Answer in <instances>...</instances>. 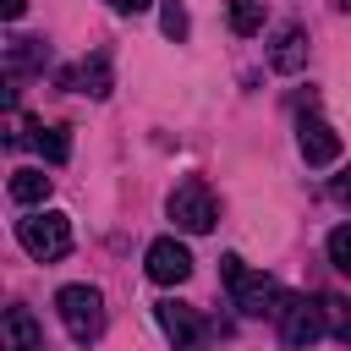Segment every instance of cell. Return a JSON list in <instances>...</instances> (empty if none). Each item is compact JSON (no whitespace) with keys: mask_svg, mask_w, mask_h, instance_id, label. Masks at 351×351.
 I'll list each match as a JSON object with an SVG mask.
<instances>
[{"mask_svg":"<svg viewBox=\"0 0 351 351\" xmlns=\"http://www.w3.org/2000/svg\"><path fill=\"white\" fill-rule=\"evenodd\" d=\"M324 313H329V329L351 340V313H346V302H340V296H324Z\"/></svg>","mask_w":351,"mask_h":351,"instance_id":"cell-17","label":"cell"},{"mask_svg":"<svg viewBox=\"0 0 351 351\" xmlns=\"http://www.w3.org/2000/svg\"><path fill=\"white\" fill-rule=\"evenodd\" d=\"M230 27H236L241 38L263 33V0H230Z\"/></svg>","mask_w":351,"mask_h":351,"instance_id":"cell-14","label":"cell"},{"mask_svg":"<svg viewBox=\"0 0 351 351\" xmlns=\"http://www.w3.org/2000/svg\"><path fill=\"white\" fill-rule=\"evenodd\" d=\"M143 269H148L154 285H181V280H192V252H186L176 236H159V241L148 247Z\"/></svg>","mask_w":351,"mask_h":351,"instance_id":"cell-7","label":"cell"},{"mask_svg":"<svg viewBox=\"0 0 351 351\" xmlns=\"http://www.w3.org/2000/svg\"><path fill=\"white\" fill-rule=\"evenodd\" d=\"M329 192H335V203H351V165H346V170L329 181Z\"/></svg>","mask_w":351,"mask_h":351,"instance_id":"cell-18","label":"cell"},{"mask_svg":"<svg viewBox=\"0 0 351 351\" xmlns=\"http://www.w3.org/2000/svg\"><path fill=\"white\" fill-rule=\"evenodd\" d=\"M38 346H44L38 318L27 307H5V318H0V351H38Z\"/></svg>","mask_w":351,"mask_h":351,"instance_id":"cell-9","label":"cell"},{"mask_svg":"<svg viewBox=\"0 0 351 351\" xmlns=\"http://www.w3.org/2000/svg\"><path fill=\"white\" fill-rule=\"evenodd\" d=\"M269 66L274 71H302L307 66V33L302 27H280L274 44H269Z\"/></svg>","mask_w":351,"mask_h":351,"instance_id":"cell-10","label":"cell"},{"mask_svg":"<svg viewBox=\"0 0 351 351\" xmlns=\"http://www.w3.org/2000/svg\"><path fill=\"white\" fill-rule=\"evenodd\" d=\"M219 274H225V285H230V302H236L247 318H280L285 291H280V280H274V274L247 269L236 252H225V258H219Z\"/></svg>","mask_w":351,"mask_h":351,"instance_id":"cell-1","label":"cell"},{"mask_svg":"<svg viewBox=\"0 0 351 351\" xmlns=\"http://www.w3.org/2000/svg\"><path fill=\"white\" fill-rule=\"evenodd\" d=\"M55 307H60V324H66V335L77 346H93L104 335V296L93 285H66L55 296Z\"/></svg>","mask_w":351,"mask_h":351,"instance_id":"cell-3","label":"cell"},{"mask_svg":"<svg viewBox=\"0 0 351 351\" xmlns=\"http://www.w3.org/2000/svg\"><path fill=\"white\" fill-rule=\"evenodd\" d=\"M340 5H346V11H351V0H340Z\"/></svg>","mask_w":351,"mask_h":351,"instance_id":"cell-21","label":"cell"},{"mask_svg":"<svg viewBox=\"0 0 351 351\" xmlns=\"http://www.w3.org/2000/svg\"><path fill=\"white\" fill-rule=\"evenodd\" d=\"M170 219H176V230H186V236H203V230H214V219H219V208H214V192L192 176V181H181L176 192H170Z\"/></svg>","mask_w":351,"mask_h":351,"instance_id":"cell-5","label":"cell"},{"mask_svg":"<svg viewBox=\"0 0 351 351\" xmlns=\"http://www.w3.org/2000/svg\"><path fill=\"white\" fill-rule=\"evenodd\" d=\"M154 318H159V329L176 351H208V324L197 318V307L165 296V302H154Z\"/></svg>","mask_w":351,"mask_h":351,"instance_id":"cell-6","label":"cell"},{"mask_svg":"<svg viewBox=\"0 0 351 351\" xmlns=\"http://www.w3.org/2000/svg\"><path fill=\"white\" fill-rule=\"evenodd\" d=\"M329 335V313H324V296H285L280 302V340L291 351H307Z\"/></svg>","mask_w":351,"mask_h":351,"instance_id":"cell-4","label":"cell"},{"mask_svg":"<svg viewBox=\"0 0 351 351\" xmlns=\"http://www.w3.org/2000/svg\"><path fill=\"white\" fill-rule=\"evenodd\" d=\"M159 22H165V38H176V44L186 38V5L181 0H165V16Z\"/></svg>","mask_w":351,"mask_h":351,"instance_id":"cell-16","label":"cell"},{"mask_svg":"<svg viewBox=\"0 0 351 351\" xmlns=\"http://www.w3.org/2000/svg\"><path fill=\"white\" fill-rule=\"evenodd\" d=\"M0 11H5V22H16V16L27 11V0H0Z\"/></svg>","mask_w":351,"mask_h":351,"instance_id":"cell-20","label":"cell"},{"mask_svg":"<svg viewBox=\"0 0 351 351\" xmlns=\"http://www.w3.org/2000/svg\"><path fill=\"white\" fill-rule=\"evenodd\" d=\"M82 93H93V99H110V88H115V77H110V55L104 49H93L82 66H77V77H71Z\"/></svg>","mask_w":351,"mask_h":351,"instance_id":"cell-12","label":"cell"},{"mask_svg":"<svg viewBox=\"0 0 351 351\" xmlns=\"http://www.w3.org/2000/svg\"><path fill=\"white\" fill-rule=\"evenodd\" d=\"M110 5H115V11H126V16H137V11H148L154 0H110Z\"/></svg>","mask_w":351,"mask_h":351,"instance_id":"cell-19","label":"cell"},{"mask_svg":"<svg viewBox=\"0 0 351 351\" xmlns=\"http://www.w3.org/2000/svg\"><path fill=\"white\" fill-rule=\"evenodd\" d=\"M16 241H22L27 258L55 263V258L71 252V219L55 214V208H49V214H27V219H16Z\"/></svg>","mask_w":351,"mask_h":351,"instance_id":"cell-2","label":"cell"},{"mask_svg":"<svg viewBox=\"0 0 351 351\" xmlns=\"http://www.w3.org/2000/svg\"><path fill=\"white\" fill-rule=\"evenodd\" d=\"M11 197L16 203H44L49 197V176L44 170H11Z\"/></svg>","mask_w":351,"mask_h":351,"instance_id":"cell-13","label":"cell"},{"mask_svg":"<svg viewBox=\"0 0 351 351\" xmlns=\"http://www.w3.org/2000/svg\"><path fill=\"white\" fill-rule=\"evenodd\" d=\"M296 148H302L307 165H335L340 159V137H335V126L324 115H302L296 121Z\"/></svg>","mask_w":351,"mask_h":351,"instance_id":"cell-8","label":"cell"},{"mask_svg":"<svg viewBox=\"0 0 351 351\" xmlns=\"http://www.w3.org/2000/svg\"><path fill=\"white\" fill-rule=\"evenodd\" d=\"M329 263H335L340 274H351V225L329 230Z\"/></svg>","mask_w":351,"mask_h":351,"instance_id":"cell-15","label":"cell"},{"mask_svg":"<svg viewBox=\"0 0 351 351\" xmlns=\"http://www.w3.org/2000/svg\"><path fill=\"white\" fill-rule=\"evenodd\" d=\"M49 49L44 38H5V77H22V71H44Z\"/></svg>","mask_w":351,"mask_h":351,"instance_id":"cell-11","label":"cell"}]
</instances>
